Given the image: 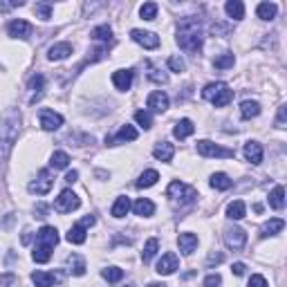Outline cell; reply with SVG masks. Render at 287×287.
<instances>
[{"label":"cell","mask_w":287,"mask_h":287,"mask_svg":"<svg viewBox=\"0 0 287 287\" xmlns=\"http://www.w3.org/2000/svg\"><path fill=\"white\" fill-rule=\"evenodd\" d=\"M18 130H20V112L16 108H9L0 117V162H5L9 157L11 148L18 139Z\"/></svg>","instance_id":"obj_1"},{"label":"cell","mask_w":287,"mask_h":287,"mask_svg":"<svg viewBox=\"0 0 287 287\" xmlns=\"http://www.w3.org/2000/svg\"><path fill=\"white\" fill-rule=\"evenodd\" d=\"M177 45L189 54H198L202 47V23L195 16H186L177 25Z\"/></svg>","instance_id":"obj_2"},{"label":"cell","mask_w":287,"mask_h":287,"mask_svg":"<svg viewBox=\"0 0 287 287\" xmlns=\"http://www.w3.org/2000/svg\"><path fill=\"white\" fill-rule=\"evenodd\" d=\"M202 97H205L206 101L213 103L215 108H222V106H227V103L234 99V92L229 90L227 83L215 81V83H209V85L202 90Z\"/></svg>","instance_id":"obj_3"},{"label":"cell","mask_w":287,"mask_h":287,"mask_svg":"<svg viewBox=\"0 0 287 287\" xmlns=\"http://www.w3.org/2000/svg\"><path fill=\"white\" fill-rule=\"evenodd\" d=\"M168 198L175 202V205H191L195 198H198V191L193 189V186H186V184H182V182H170V186H168Z\"/></svg>","instance_id":"obj_4"},{"label":"cell","mask_w":287,"mask_h":287,"mask_svg":"<svg viewBox=\"0 0 287 287\" xmlns=\"http://www.w3.org/2000/svg\"><path fill=\"white\" fill-rule=\"evenodd\" d=\"M79 206H81V200H79V195L70 189H65L63 193L56 198V202H54V209L59 211V213H72Z\"/></svg>","instance_id":"obj_5"},{"label":"cell","mask_w":287,"mask_h":287,"mask_svg":"<svg viewBox=\"0 0 287 287\" xmlns=\"http://www.w3.org/2000/svg\"><path fill=\"white\" fill-rule=\"evenodd\" d=\"M54 186V180H52V175H49V170L47 168H43V170H39V175H36V180L34 182H30V193H36V195H45V193H49V189Z\"/></svg>","instance_id":"obj_6"},{"label":"cell","mask_w":287,"mask_h":287,"mask_svg":"<svg viewBox=\"0 0 287 287\" xmlns=\"http://www.w3.org/2000/svg\"><path fill=\"white\" fill-rule=\"evenodd\" d=\"M245 243H247V234H245V229H240V227H229L227 231H224V245H227L229 249L238 251V249L245 247Z\"/></svg>","instance_id":"obj_7"},{"label":"cell","mask_w":287,"mask_h":287,"mask_svg":"<svg viewBox=\"0 0 287 287\" xmlns=\"http://www.w3.org/2000/svg\"><path fill=\"white\" fill-rule=\"evenodd\" d=\"M198 153L205 157H234V151L220 148L218 144H213V141H209V139L198 141Z\"/></svg>","instance_id":"obj_8"},{"label":"cell","mask_w":287,"mask_h":287,"mask_svg":"<svg viewBox=\"0 0 287 287\" xmlns=\"http://www.w3.org/2000/svg\"><path fill=\"white\" fill-rule=\"evenodd\" d=\"M41 126H43V130L54 132V130H59V128L63 126V117H61L59 112L43 108V110H41Z\"/></svg>","instance_id":"obj_9"},{"label":"cell","mask_w":287,"mask_h":287,"mask_svg":"<svg viewBox=\"0 0 287 287\" xmlns=\"http://www.w3.org/2000/svg\"><path fill=\"white\" fill-rule=\"evenodd\" d=\"M130 39L135 41V43H139L141 47H146V49H155V47H160V36L153 34V32L132 30V32H130Z\"/></svg>","instance_id":"obj_10"},{"label":"cell","mask_w":287,"mask_h":287,"mask_svg":"<svg viewBox=\"0 0 287 287\" xmlns=\"http://www.w3.org/2000/svg\"><path fill=\"white\" fill-rule=\"evenodd\" d=\"M177 267H180V260H177V256L173 251H168V253H164V256H162V260L157 263V274H162V276H168V274H173Z\"/></svg>","instance_id":"obj_11"},{"label":"cell","mask_w":287,"mask_h":287,"mask_svg":"<svg viewBox=\"0 0 287 287\" xmlns=\"http://www.w3.org/2000/svg\"><path fill=\"white\" fill-rule=\"evenodd\" d=\"M56 243H59V231L54 227H43L36 234V245H45V247H56Z\"/></svg>","instance_id":"obj_12"},{"label":"cell","mask_w":287,"mask_h":287,"mask_svg":"<svg viewBox=\"0 0 287 287\" xmlns=\"http://www.w3.org/2000/svg\"><path fill=\"white\" fill-rule=\"evenodd\" d=\"M132 77H135V72L132 70H117V72L112 74V83H115V88L117 90H130L132 85Z\"/></svg>","instance_id":"obj_13"},{"label":"cell","mask_w":287,"mask_h":287,"mask_svg":"<svg viewBox=\"0 0 287 287\" xmlns=\"http://www.w3.org/2000/svg\"><path fill=\"white\" fill-rule=\"evenodd\" d=\"M70 54H72V45L70 43H54L52 47L47 49V59L49 61H63V59H68Z\"/></svg>","instance_id":"obj_14"},{"label":"cell","mask_w":287,"mask_h":287,"mask_svg":"<svg viewBox=\"0 0 287 287\" xmlns=\"http://www.w3.org/2000/svg\"><path fill=\"white\" fill-rule=\"evenodd\" d=\"M32 34V25L27 23V20H11L9 23V36H14V39H27V36Z\"/></svg>","instance_id":"obj_15"},{"label":"cell","mask_w":287,"mask_h":287,"mask_svg":"<svg viewBox=\"0 0 287 287\" xmlns=\"http://www.w3.org/2000/svg\"><path fill=\"white\" fill-rule=\"evenodd\" d=\"M153 155L160 162H170L173 155H175V146L168 144V141H160V144H155V148H153Z\"/></svg>","instance_id":"obj_16"},{"label":"cell","mask_w":287,"mask_h":287,"mask_svg":"<svg viewBox=\"0 0 287 287\" xmlns=\"http://www.w3.org/2000/svg\"><path fill=\"white\" fill-rule=\"evenodd\" d=\"M245 157H247V162H251V164H260L263 162V146L258 144V141H247L245 144Z\"/></svg>","instance_id":"obj_17"},{"label":"cell","mask_w":287,"mask_h":287,"mask_svg":"<svg viewBox=\"0 0 287 287\" xmlns=\"http://www.w3.org/2000/svg\"><path fill=\"white\" fill-rule=\"evenodd\" d=\"M177 245H180V251L184 253V256H191V253L195 251V247H198V236L195 234H180Z\"/></svg>","instance_id":"obj_18"},{"label":"cell","mask_w":287,"mask_h":287,"mask_svg":"<svg viewBox=\"0 0 287 287\" xmlns=\"http://www.w3.org/2000/svg\"><path fill=\"white\" fill-rule=\"evenodd\" d=\"M148 108L155 112H164L166 108H168V97H166V92H162V90L153 92L151 97H148Z\"/></svg>","instance_id":"obj_19"},{"label":"cell","mask_w":287,"mask_h":287,"mask_svg":"<svg viewBox=\"0 0 287 287\" xmlns=\"http://www.w3.org/2000/svg\"><path fill=\"white\" fill-rule=\"evenodd\" d=\"M283 227H285V222H283L281 218H272L269 222L263 224V229H260V238H269V236L281 234Z\"/></svg>","instance_id":"obj_20"},{"label":"cell","mask_w":287,"mask_h":287,"mask_svg":"<svg viewBox=\"0 0 287 287\" xmlns=\"http://www.w3.org/2000/svg\"><path fill=\"white\" fill-rule=\"evenodd\" d=\"M132 209H135V213L141 215V218H148V215L155 213V205H153L148 198H139L135 205H132Z\"/></svg>","instance_id":"obj_21"},{"label":"cell","mask_w":287,"mask_h":287,"mask_svg":"<svg viewBox=\"0 0 287 287\" xmlns=\"http://www.w3.org/2000/svg\"><path fill=\"white\" fill-rule=\"evenodd\" d=\"M68 272L74 274V276H83L85 274V260H83L79 253H72V256H68Z\"/></svg>","instance_id":"obj_22"},{"label":"cell","mask_w":287,"mask_h":287,"mask_svg":"<svg viewBox=\"0 0 287 287\" xmlns=\"http://www.w3.org/2000/svg\"><path fill=\"white\" fill-rule=\"evenodd\" d=\"M193 130H195L193 122H191V119H182V122L175 123V128H173V135H175L177 139H186L189 135H193Z\"/></svg>","instance_id":"obj_23"},{"label":"cell","mask_w":287,"mask_h":287,"mask_svg":"<svg viewBox=\"0 0 287 287\" xmlns=\"http://www.w3.org/2000/svg\"><path fill=\"white\" fill-rule=\"evenodd\" d=\"M245 213H247V206H245L243 200H234L227 206V218H231V220H243Z\"/></svg>","instance_id":"obj_24"},{"label":"cell","mask_w":287,"mask_h":287,"mask_svg":"<svg viewBox=\"0 0 287 287\" xmlns=\"http://www.w3.org/2000/svg\"><path fill=\"white\" fill-rule=\"evenodd\" d=\"M224 11L229 14V18L243 20V16H245V5L240 2V0H229L227 5H224Z\"/></svg>","instance_id":"obj_25"},{"label":"cell","mask_w":287,"mask_h":287,"mask_svg":"<svg viewBox=\"0 0 287 287\" xmlns=\"http://www.w3.org/2000/svg\"><path fill=\"white\" fill-rule=\"evenodd\" d=\"M276 11H278V7L274 5V2H260L258 9H256V14H258L260 20H274L276 18Z\"/></svg>","instance_id":"obj_26"},{"label":"cell","mask_w":287,"mask_h":287,"mask_svg":"<svg viewBox=\"0 0 287 287\" xmlns=\"http://www.w3.org/2000/svg\"><path fill=\"white\" fill-rule=\"evenodd\" d=\"M137 139V130L132 126H122L119 132L115 135V139H106V144H112V141H135Z\"/></svg>","instance_id":"obj_27"},{"label":"cell","mask_w":287,"mask_h":287,"mask_svg":"<svg viewBox=\"0 0 287 287\" xmlns=\"http://www.w3.org/2000/svg\"><path fill=\"white\" fill-rule=\"evenodd\" d=\"M240 115H243V119H253L260 115V103L258 101H243V106H240Z\"/></svg>","instance_id":"obj_28"},{"label":"cell","mask_w":287,"mask_h":287,"mask_svg":"<svg viewBox=\"0 0 287 287\" xmlns=\"http://www.w3.org/2000/svg\"><path fill=\"white\" fill-rule=\"evenodd\" d=\"M157 180H160V173H157V170H153V168L144 170L139 175V180H137V186H139V189H148V186H153Z\"/></svg>","instance_id":"obj_29"},{"label":"cell","mask_w":287,"mask_h":287,"mask_svg":"<svg viewBox=\"0 0 287 287\" xmlns=\"http://www.w3.org/2000/svg\"><path fill=\"white\" fill-rule=\"evenodd\" d=\"M269 205L278 211L285 206V189H283V186H274V191L269 193Z\"/></svg>","instance_id":"obj_30"},{"label":"cell","mask_w":287,"mask_h":287,"mask_svg":"<svg viewBox=\"0 0 287 287\" xmlns=\"http://www.w3.org/2000/svg\"><path fill=\"white\" fill-rule=\"evenodd\" d=\"M65 238H68V243H72V245H83L85 243V229H83L81 224H74V227L68 231Z\"/></svg>","instance_id":"obj_31"},{"label":"cell","mask_w":287,"mask_h":287,"mask_svg":"<svg viewBox=\"0 0 287 287\" xmlns=\"http://www.w3.org/2000/svg\"><path fill=\"white\" fill-rule=\"evenodd\" d=\"M49 164H52V168L63 170V168H68V164H70V155H68V153H63V151H56V153H52Z\"/></svg>","instance_id":"obj_32"},{"label":"cell","mask_w":287,"mask_h":287,"mask_svg":"<svg viewBox=\"0 0 287 287\" xmlns=\"http://www.w3.org/2000/svg\"><path fill=\"white\" fill-rule=\"evenodd\" d=\"M43 85H45V79L43 74H36V77L30 79V90H34V97H32V103H36L43 94Z\"/></svg>","instance_id":"obj_33"},{"label":"cell","mask_w":287,"mask_h":287,"mask_svg":"<svg viewBox=\"0 0 287 287\" xmlns=\"http://www.w3.org/2000/svg\"><path fill=\"white\" fill-rule=\"evenodd\" d=\"M211 186L218 191H227V189H231V180H229L227 173H213L211 175Z\"/></svg>","instance_id":"obj_34"},{"label":"cell","mask_w":287,"mask_h":287,"mask_svg":"<svg viewBox=\"0 0 287 287\" xmlns=\"http://www.w3.org/2000/svg\"><path fill=\"white\" fill-rule=\"evenodd\" d=\"M157 249H160V240L157 238H151L146 245H144V251H141V260L144 263H148V260H153L157 253Z\"/></svg>","instance_id":"obj_35"},{"label":"cell","mask_w":287,"mask_h":287,"mask_svg":"<svg viewBox=\"0 0 287 287\" xmlns=\"http://www.w3.org/2000/svg\"><path fill=\"white\" fill-rule=\"evenodd\" d=\"M32 281H34L36 287H52L56 278H54L52 274H47V272H34V274H32Z\"/></svg>","instance_id":"obj_36"},{"label":"cell","mask_w":287,"mask_h":287,"mask_svg":"<svg viewBox=\"0 0 287 287\" xmlns=\"http://www.w3.org/2000/svg\"><path fill=\"white\" fill-rule=\"evenodd\" d=\"M130 211V200L128 198H117V202L112 205V215L115 218H123Z\"/></svg>","instance_id":"obj_37"},{"label":"cell","mask_w":287,"mask_h":287,"mask_svg":"<svg viewBox=\"0 0 287 287\" xmlns=\"http://www.w3.org/2000/svg\"><path fill=\"white\" fill-rule=\"evenodd\" d=\"M32 258H34L36 263H47L49 258H52V247H45V245H36L34 251H32Z\"/></svg>","instance_id":"obj_38"},{"label":"cell","mask_w":287,"mask_h":287,"mask_svg":"<svg viewBox=\"0 0 287 287\" xmlns=\"http://www.w3.org/2000/svg\"><path fill=\"white\" fill-rule=\"evenodd\" d=\"M34 11H36V16H39L41 20H49L52 18V5H49V2H36L34 5Z\"/></svg>","instance_id":"obj_39"},{"label":"cell","mask_w":287,"mask_h":287,"mask_svg":"<svg viewBox=\"0 0 287 287\" xmlns=\"http://www.w3.org/2000/svg\"><path fill=\"white\" fill-rule=\"evenodd\" d=\"M92 36L94 41H110L112 39V30L108 27V25H99V27H94L92 30Z\"/></svg>","instance_id":"obj_40"},{"label":"cell","mask_w":287,"mask_h":287,"mask_svg":"<svg viewBox=\"0 0 287 287\" xmlns=\"http://www.w3.org/2000/svg\"><path fill=\"white\" fill-rule=\"evenodd\" d=\"M234 54H222V56H218V59H215L213 61V65H215V68H218V70H229V68H234Z\"/></svg>","instance_id":"obj_41"},{"label":"cell","mask_w":287,"mask_h":287,"mask_svg":"<svg viewBox=\"0 0 287 287\" xmlns=\"http://www.w3.org/2000/svg\"><path fill=\"white\" fill-rule=\"evenodd\" d=\"M139 16L144 20H153L157 16V5H155V2H144L141 9H139Z\"/></svg>","instance_id":"obj_42"},{"label":"cell","mask_w":287,"mask_h":287,"mask_svg":"<svg viewBox=\"0 0 287 287\" xmlns=\"http://www.w3.org/2000/svg\"><path fill=\"white\" fill-rule=\"evenodd\" d=\"M101 274L108 283H117V281H122V276H123V272L119 267H108V269H103Z\"/></svg>","instance_id":"obj_43"},{"label":"cell","mask_w":287,"mask_h":287,"mask_svg":"<svg viewBox=\"0 0 287 287\" xmlns=\"http://www.w3.org/2000/svg\"><path fill=\"white\" fill-rule=\"evenodd\" d=\"M135 122L139 123V126L144 128V130H148V128L153 126L151 115H148V112H144V110H137V112H135Z\"/></svg>","instance_id":"obj_44"},{"label":"cell","mask_w":287,"mask_h":287,"mask_svg":"<svg viewBox=\"0 0 287 287\" xmlns=\"http://www.w3.org/2000/svg\"><path fill=\"white\" fill-rule=\"evenodd\" d=\"M168 68L173 70V72H184L186 63L180 59V56H170V59H168Z\"/></svg>","instance_id":"obj_45"},{"label":"cell","mask_w":287,"mask_h":287,"mask_svg":"<svg viewBox=\"0 0 287 287\" xmlns=\"http://www.w3.org/2000/svg\"><path fill=\"white\" fill-rule=\"evenodd\" d=\"M220 285H222L220 274H209V276L205 278V287H220Z\"/></svg>","instance_id":"obj_46"},{"label":"cell","mask_w":287,"mask_h":287,"mask_svg":"<svg viewBox=\"0 0 287 287\" xmlns=\"http://www.w3.org/2000/svg\"><path fill=\"white\" fill-rule=\"evenodd\" d=\"M249 287H267V281H265V276H260V274H253V276L249 278Z\"/></svg>","instance_id":"obj_47"},{"label":"cell","mask_w":287,"mask_h":287,"mask_svg":"<svg viewBox=\"0 0 287 287\" xmlns=\"http://www.w3.org/2000/svg\"><path fill=\"white\" fill-rule=\"evenodd\" d=\"M148 77H151L155 83H166V81H168V77H166L164 72H160V70H155V68H151V74H148Z\"/></svg>","instance_id":"obj_48"},{"label":"cell","mask_w":287,"mask_h":287,"mask_svg":"<svg viewBox=\"0 0 287 287\" xmlns=\"http://www.w3.org/2000/svg\"><path fill=\"white\" fill-rule=\"evenodd\" d=\"M285 117H287V106L278 108V117H276V126L278 128H285Z\"/></svg>","instance_id":"obj_49"},{"label":"cell","mask_w":287,"mask_h":287,"mask_svg":"<svg viewBox=\"0 0 287 287\" xmlns=\"http://www.w3.org/2000/svg\"><path fill=\"white\" fill-rule=\"evenodd\" d=\"M14 283H16L14 274H2V276H0V287H11Z\"/></svg>","instance_id":"obj_50"},{"label":"cell","mask_w":287,"mask_h":287,"mask_svg":"<svg viewBox=\"0 0 287 287\" xmlns=\"http://www.w3.org/2000/svg\"><path fill=\"white\" fill-rule=\"evenodd\" d=\"M222 260H224V256H222V253H211V256H209V260H206V265H209V267H211V265H218V263H222Z\"/></svg>","instance_id":"obj_51"},{"label":"cell","mask_w":287,"mask_h":287,"mask_svg":"<svg viewBox=\"0 0 287 287\" xmlns=\"http://www.w3.org/2000/svg\"><path fill=\"white\" fill-rule=\"evenodd\" d=\"M231 272H234L236 276H245V272H247V267H245V263H234V267H231Z\"/></svg>","instance_id":"obj_52"},{"label":"cell","mask_w":287,"mask_h":287,"mask_svg":"<svg viewBox=\"0 0 287 287\" xmlns=\"http://www.w3.org/2000/svg\"><path fill=\"white\" fill-rule=\"evenodd\" d=\"M94 222H97V218H94V215H85V218H83V220H81V222H79V224H81L83 229H88V227H92Z\"/></svg>","instance_id":"obj_53"},{"label":"cell","mask_w":287,"mask_h":287,"mask_svg":"<svg viewBox=\"0 0 287 287\" xmlns=\"http://www.w3.org/2000/svg\"><path fill=\"white\" fill-rule=\"evenodd\" d=\"M77 180H79V173H77V170H70L68 175H65V182H68V184H74Z\"/></svg>","instance_id":"obj_54"},{"label":"cell","mask_w":287,"mask_h":287,"mask_svg":"<svg viewBox=\"0 0 287 287\" xmlns=\"http://www.w3.org/2000/svg\"><path fill=\"white\" fill-rule=\"evenodd\" d=\"M148 287H166V285H162V283H151Z\"/></svg>","instance_id":"obj_55"}]
</instances>
